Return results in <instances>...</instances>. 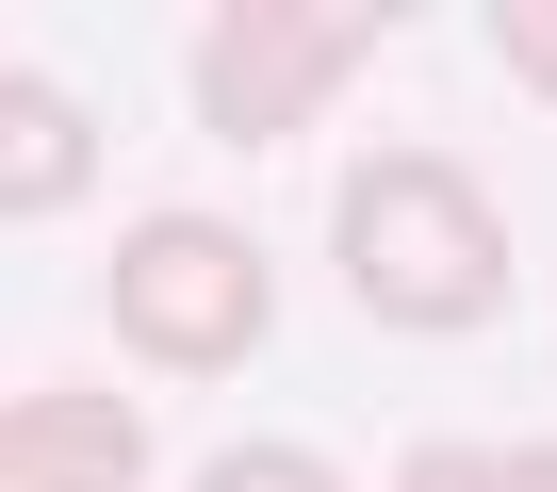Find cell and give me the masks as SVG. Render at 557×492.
<instances>
[{
	"instance_id": "obj_1",
	"label": "cell",
	"mask_w": 557,
	"mask_h": 492,
	"mask_svg": "<svg viewBox=\"0 0 557 492\" xmlns=\"http://www.w3.org/2000/svg\"><path fill=\"white\" fill-rule=\"evenodd\" d=\"M329 263H345V296H361L377 329L459 345V329L508 312V213H492V181H475L459 148H377V164H345V197H329Z\"/></svg>"
},
{
	"instance_id": "obj_2",
	"label": "cell",
	"mask_w": 557,
	"mask_h": 492,
	"mask_svg": "<svg viewBox=\"0 0 557 492\" xmlns=\"http://www.w3.org/2000/svg\"><path fill=\"white\" fill-rule=\"evenodd\" d=\"M99 312L148 378H246L262 312H278V263H262L246 213H132L115 263H99Z\"/></svg>"
},
{
	"instance_id": "obj_3",
	"label": "cell",
	"mask_w": 557,
	"mask_h": 492,
	"mask_svg": "<svg viewBox=\"0 0 557 492\" xmlns=\"http://www.w3.org/2000/svg\"><path fill=\"white\" fill-rule=\"evenodd\" d=\"M361 66H377L361 0H213V17L181 34V99H197L213 148H296Z\"/></svg>"
},
{
	"instance_id": "obj_4",
	"label": "cell",
	"mask_w": 557,
	"mask_h": 492,
	"mask_svg": "<svg viewBox=\"0 0 557 492\" xmlns=\"http://www.w3.org/2000/svg\"><path fill=\"white\" fill-rule=\"evenodd\" d=\"M0 492H148V410L132 394H0Z\"/></svg>"
},
{
	"instance_id": "obj_5",
	"label": "cell",
	"mask_w": 557,
	"mask_h": 492,
	"mask_svg": "<svg viewBox=\"0 0 557 492\" xmlns=\"http://www.w3.org/2000/svg\"><path fill=\"white\" fill-rule=\"evenodd\" d=\"M99 181V115L50 83V66H0V230H34Z\"/></svg>"
},
{
	"instance_id": "obj_6",
	"label": "cell",
	"mask_w": 557,
	"mask_h": 492,
	"mask_svg": "<svg viewBox=\"0 0 557 492\" xmlns=\"http://www.w3.org/2000/svg\"><path fill=\"white\" fill-rule=\"evenodd\" d=\"M394 492H557V443H410Z\"/></svg>"
},
{
	"instance_id": "obj_7",
	"label": "cell",
	"mask_w": 557,
	"mask_h": 492,
	"mask_svg": "<svg viewBox=\"0 0 557 492\" xmlns=\"http://www.w3.org/2000/svg\"><path fill=\"white\" fill-rule=\"evenodd\" d=\"M197 492H345V476H329V443H213Z\"/></svg>"
},
{
	"instance_id": "obj_8",
	"label": "cell",
	"mask_w": 557,
	"mask_h": 492,
	"mask_svg": "<svg viewBox=\"0 0 557 492\" xmlns=\"http://www.w3.org/2000/svg\"><path fill=\"white\" fill-rule=\"evenodd\" d=\"M492 50H508V83L557 115V0H492Z\"/></svg>"
}]
</instances>
